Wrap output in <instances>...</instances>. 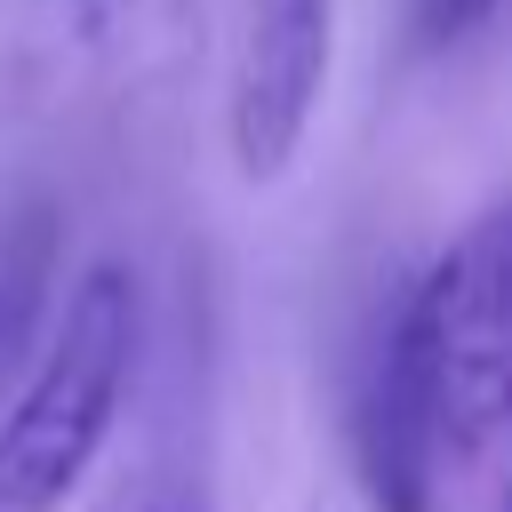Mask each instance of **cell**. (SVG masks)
<instances>
[{
  "label": "cell",
  "mask_w": 512,
  "mask_h": 512,
  "mask_svg": "<svg viewBox=\"0 0 512 512\" xmlns=\"http://www.w3.org/2000/svg\"><path fill=\"white\" fill-rule=\"evenodd\" d=\"M136 344H144L136 272L88 264L64 296L56 344L40 352L32 384L16 392V408L0 424V512H56L88 480V464L128 400Z\"/></svg>",
  "instance_id": "obj_1"
},
{
  "label": "cell",
  "mask_w": 512,
  "mask_h": 512,
  "mask_svg": "<svg viewBox=\"0 0 512 512\" xmlns=\"http://www.w3.org/2000/svg\"><path fill=\"white\" fill-rule=\"evenodd\" d=\"M424 376L448 448H480L512 424V208H488L408 288Z\"/></svg>",
  "instance_id": "obj_2"
},
{
  "label": "cell",
  "mask_w": 512,
  "mask_h": 512,
  "mask_svg": "<svg viewBox=\"0 0 512 512\" xmlns=\"http://www.w3.org/2000/svg\"><path fill=\"white\" fill-rule=\"evenodd\" d=\"M440 400L424 376V336L400 304L368 328L360 344V376H352V464H360V496L368 512H440Z\"/></svg>",
  "instance_id": "obj_3"
},
{
  "label": "cell",
  "mask_w": 512,
  "mask_h": 512,
  "mask_svg": "<svg viewBox=\"0 0 512 512\" xmlns=\"http://www.w3.org/2000/svg\"><path fill=\"white\" fill-rule=\"evenodd\" d=\"M328 56H336V0H256L248 8V40L232 64V160L248 184H272L328 88Z\"/></svg>",
  "instance_id": "obj_4"
},
{
  "label": "cell",
  "mask_w": 512,
  "mask_h": 512,
  "mask_svg": "<svg viewBox=\"0 0 512 512\" xmlns=\"http://www.w3.org/2000/svg\"><path fill=\"white\" fill-rule=\"evenodd\" d=\"M56 208H24L0 224V384L24 368L32 352V328L48 312V288H56Z\"/></svg>",
  "instance_id": "obj_5"
},
{
  "label": "cell",
  "mask_w": 512,
  "mask_h": 512,
  "mask_svg": "<svg viewBox=\"0 0 512 512\" xmlns=\"http://www.w3.org/2000/svg\"><path fill=\"white\" fill-rule=\"evenodd\" d=\"M88 512H208V448L184 432V416L160 424L152 448L136 464H120V480Z\"/></svg>",
  "instance_id": "obj_6"
},
{
  "label": "cell",
  "mask_w": 512,
  "mask_h": 512,
  "mask_svg": "<svg viewBox=\"0 0 512 512\" xmlns=\"http://www.w3.org/2000/svg\"><path fill=\"white\" fill-rule=\"evenodd\" d=\"M488 16H496V0H416V40L424 48H448L472 24H488Z\"/></svg>",
  "instance_id": "obj_7"
},
{
  "label": "cell",
  "mask_w": 512,
  "mask_h": 512,
  "mask_svg": "<svg viewBox=\"0 0 512 512\" xmlns=\"http://www.w3.org/2000/svg\"><path fill=\"white\" fill-rule=\"evenodd\" d=\"M48 8H56V16H72L80 32H104V24H112L128 0H48Z\"/></svg>",
  "instance_id": "obj_8"
},
{
  "label": "cell",
  "mask_w": 512,
  "mask_h": 512,
  "mask_svg": "<svg viewBox=\"0 0 512 512\" xmlns=\"http://www.w3.org/2000/svg\"><path fill=\"white\" fill-rule=\"evenodd\" d=\"M504 512H512V496H504Z\"/></svg>",
  "instance_id": "obj_9"
}]
</instances>
